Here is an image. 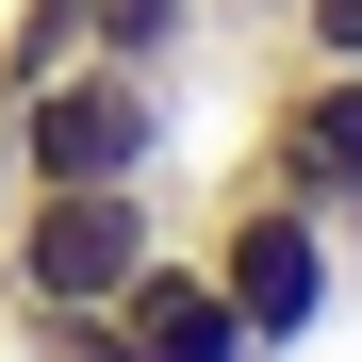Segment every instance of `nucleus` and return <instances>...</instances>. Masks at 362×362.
<instances>
[{
	"label": "nucleus",
	"instance_id": "f257e3e1",
	"mask_svg": "<svg viewBox=\"0 0 362 362\" xmlns=\"http://www.w3.org/2000/svg\"><path fill=\"white\" fill-rule=\"evenodd\" d=\"M165 181H17L0 198V313H115L165 247Z\"/></svg>",
	"mask_w": 362,
	"mask_h": 362
},
{
	"label": "nucleus",
	"instance_id": "f03ea898",
	"mask_svg": "<svg viewBox=\"0 0 362 362\" xmlns=\"http://www.w3.org/2000/svg\"><path fill=\"white\" fill-rule=\"evenodd\" d=\"M181 165V83L148 66H83L66 83H33V99H0V198L17 181H165Z\"/></svg>",
	"mask_w": 362,
	"mask_h": 362
},
{
	"label": "nucleus",
	"instance_id": "7ed1b4c3",
	"mask_svg": "<svg viewBox=\"0 0 362 362\" xmlns=\"http://www.w3.org/2000/svg\"><path fill=\"white\" fill-rule=\"evenodd\" d=\"M181 247L230 280V313H247L264 362H280V346H313V329L346 313V247H329V214H313V198H280V181H230Z\"/></svg>",
	"mask_w": 362,
	"mask_h": 362
},
{
	"label": "nucleus",
	"instance_id": "20e7f679",
	"mask_svg": "<svg viewBox=\"0 0 362 362\" xmlns=\"http://www.w3.org/2000/svg\"><path fill=\"white\" fill-rule=\"evenodd\" d=\"M247 181L346 214V198H362V66H280V83H264V148H247Z\"/></svg>",
	"mask_w": 362,
	"mask_h": 362
},
{
	"label": "nucleus",
	"instance_id": "39448f33",
	"mask_svg": "<svg viewBox=\"0 0 362 362\" xmlns=\"http://www.w3.org/2000/svg\"><path fill=\"white\" fill-rule=\"evenodd\" d=\"M115 329H132V362H264V346H247V313H230V280H214L198 247H181V230H165V247L132 264Z\"/></svg>",
	"mask_w": 362,
	"mask_h": 362
},
{
	"label": "nucleus",
	"instance_id": "423d86ee",
	"mask_svg": "<svg viewBox=\"0 0 362 362\" xmlns=\"http://www.w3.org/2000/svg\"><path fill=\"white\" fill-rule=\"evenodd\" d=\"M99 49V0H0V99H33V83H66Z\"/></svg>",
	"mask_w": 362,
	"mask_h": 362
},
{
	"label": "nucleus",
	"instance_id": "0eeeda50",
	"mask_svg": "<svg viewBox=\"0 0 362 362\" xmlns=\"http://www.w3.org/2000/svg\"><path fill=\"white\" fill-rule=\"evenodd\" d=\"M198 33H214V0H99V66L181 83V66H198Z\"/></svg>",
	"mask_w": 362,
	"mask_h": 362
},
{
	"label": "nucleus",
	"instance_id": "6e6552de",
	"mask_svg": "<svg viewBox=\"0 0 362 362\" xmlns=\"http://www.w3.org/2000/svg\"><path fill=\"white\" fill-rule=\"evenodd\" d=\"M280 66H362V0H296L280 17Z\"/></svg>",
	"mask_w": 362,
	"mask_h": 362
},
{
	"label": "nucleus",
	"instance_id": "1a4fd4ad",
	"mask_svg": "<svg viewBox=\"0 0 362 362\" xmlns=\"http://www.w3.org/2000/svg\"><path fill=\"white\" fill-rule=\"evenodd\" d=\"M17 346H33V362H132L115 313H17Z\"/></svg>",
	"mask_w": 362,
	"mask_h": 362
},
{
	"label": "nucleus",
	"instance_id": "9d476101",
	"mask_svg": "<svg viewBox=\"0 0 362 362\" xmlns=\"http://www.w3.org/2000/svg\"><path fill=\"white\" fill-rule=\"evenodd\" d=\"M296 17V0H214V33H280Z\"/></svg>",
	"mask_w": 362,
	"mask_h": 362
},
{
	"label": "nucleus",
	"instance_id": "9b49d317",
	"mask_svg": "<svg viewBox=\"0 0 362 362\" xmlns=\"http://www.w3.org/2000/svg\"><path fill=\"white\" fill-rule=\"evenodd\" d=\"M329 247H346V264H362V198H346V214H329Z\"/></svg>",
	"mask_w": 362,
	"mask_h": 362
}]
</instances>
